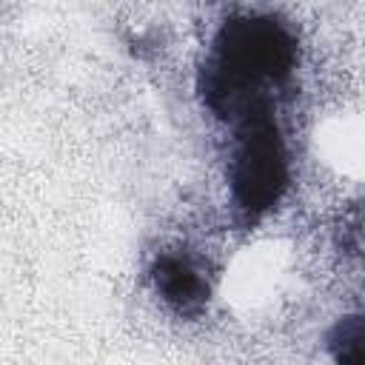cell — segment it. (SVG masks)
<instances>
[{
  "instance_id": "1",
  "label": "cell",
  "mask_w": 365,
  "mask_h": 365,
  "mask_svg": "<svg viewBox=\"0 0 365 365\" xmlns=\"http://www.w3.org/2000/svg\"><path fill=\"white\" fill-rule=\"evenodd\" d=\"M294 68V31L271 14H240L220 26L200 71V94L211 114L237 125L274 111Z\"/></svg>"
},
{
  "instance_id": "2",
  "label": "cell",
  "mask_w": 365,
  "mask_h": 365,
  "mask_svg": "<svg viewBox=\"0 0 365 365\" xmlns=\"http://www.w3.org/2000/svg\"><path fill=\"white\" fill-rule=\"evenodd\" d=\"M228 185L231 202L245 225H254L282 200L288 185V151L274 111L254 114L234 125Z\"/></svg>"
},
{
  "instance_id": "3",
  "label": "cell",
  "mask_w": 365,
  "mask_h": 365,
  "mask_svg": "<svg viewBox=\"0 0 365 365\" xmlns=\"http://www.w3.org/2000/svg\"><path fill=\"white\" fill-rule=\"evenodd\" d=\"M151 279L163 302L177 311L180 317H200L208 302V279L197 262L180 254H163L157 257L151 268Z\"/></svg>"
},
{
  "instance_id": "4",
  "label": "cell",
  "mask_w": 365,
  "mask_h": 365,
  "mask_svg": "<svg viewBox=\"0 0 365 365\" xmlns=\"http://www.w3.org/2000/svg\"><path fill=\"white\" fill-rule=\"evenodd\" d=\"M328 342L336 365H365V317L342 319Z\"/></svg>"
}]
</instances>
